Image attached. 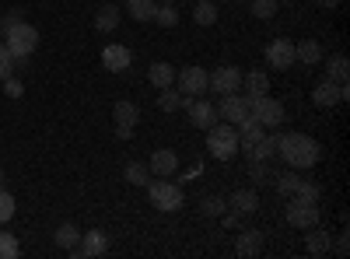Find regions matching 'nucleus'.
I'll return each mask as SVG.
<instances>
[{
  "mask_svg": "<svg viewBox=\"0 0 350 259\" xmlns=\"http://www.w3.org/2000/svg\"><path fill=\"white\" fill-rule=\"evenodd\" d=\"M277 154L291 165V168H312L323 154L319 140L308 137V133H280L277 137Z\"/></svg>",
  "mask_w": 350,
  "mask_h": 259,
  "instance_id": "f257e3e1",
  "label": "nucleus"
},
{
  "mask_svg": "<svg viewBox=\"0 0 350 259\" xmlns=\"http://www.w3.org/2000/svg\"><path fill=\"white\" fill-rule=\"evenodd\" d=\"M0 39H4V46H8V53L14 56V60H25V56H32L36 46H39V28L28 25V21L21 18V21H18L14 28H8Z\"/></svg>",
  "mask_w": 350,
  "mask_h": 259,
  "instance_id": "f03ea898",
  "label": "nucleus"
},
{
  "mask_svg": "<svg viewBox=\"0 0 350 259\" xmlns=\"http://www.w3.org/2000/svg\"><path fill=\"white\" fill-rule=\"evenodd\" d=\"M207 151L217 158V161H231L242 148H239V130L231 123H214L207 130Z\"/></svg>",
  "mask_w": 350,
  "mask_h": 259,
  "instance_id": "7ed1b4c3",
  "label": "nucleus"
},
{
  "mask_svg": "<svg viewBox=\"0 0 350 259\" xmlns=\"http://www.w3.org/2000/svg\"><path fill=\"white\" fill-rule=\"evenodd\" d=\"M245 109H249V116L256 120V123H262V126H280L284 123V105L277 102V98H270V95H256V98H249L245 95Z\"/></svg>",
  "mask_w": 350,
  "mask_h": 259,
  "instance_id": "20e7f679",
  "label": "nucleus"
},
{
  "mask_svg": "<svg viewBox=\"0 0 350 259\" xmlns=\"http://www.w3.org/2000/svg\"><path fill=\"white\" fill-rule=\"evenodd\" d=\"M148 200H151L158 210H179V207H183V186L154 176V179L148 182Z\"/></svg>",
  "mask_w": 350,
  "mask_h": 259,
  "instance_id": "39448f33",
  "label": "nucleus"
},
{
  "mask_svg": "<svg viewBox=\"0 0 350 259\" xmlns=\"http://www.w3.org/2000/svg\"><path fill=\"white\" fill-rule=\"evenodd\" d=\"M207 88L217 92V95H235V92H242V70L231 67V64L217 67L214 74H207Z\"/></svg>",
  "mask_w": 350,
  "mask_h": 259,
  "instance_id": "423d86ee",
  "label": "nucleus"
},
{
  "mask_svg": "<svg viewBox=\"0 0 350 259\" xmlns=\"http://www.w3.org/2000/svg\"><path fill=\"white\" fill-rule=\"evenodd\" d=\"M183 109H189V120H193V126H200V130H211V126L217 123V105L207 102V98H189V95H183Z\"/></svg>",
  "mask_w": 350,
  "mask_h": 259,
  "instance_id": "0eeeda50",
  "label": "nucleus"
},
{
  "mask_svg": "<svg viewBox=\"0 0 350 259\" xmlns=\"http://www.w3.org/2000/svg\"><path fill=\"white\" fill-rule=\"evenodd\" d=\"M267 64L273 70H291L298 64V56H295V42H287V39H273L267 46Z\"/></svg>",
  "mask_w": 350,
  "mask_h": 259,
  "instance_id": "6e6552de",
  "label": "nucleus"
},
{
  "mask_svg": "<svg viewBox=\"0 0 350 259\" xmlns=\"http://www.w3.org/2000/svg\"><path fill=\"white\" fill-rule=\"evenodd\" d=\"M109 249V235L105 232H84L77 238V245L70 249V256H81V259H95V256H105Z\"/></svg>",
  "mask_w": 350,
  "mask_h": 259,
  "instance_id": "1a4fd4ad",
  "label": "nucleus"
},
{
  "mask_svg": "<svg viewBox=\"0 0 350 259\" xmlns=\"http://www.w3.org/2000/svg\"><path fill=\"white\" fill-rule=\"evenodd\" d=\"M183 95H203L207 92V70L203 67H183V74H175Z\"/></svg>",
  "mask_w": 350,
  "mask_h": 259,
  "instance_id": "9d476101",
  "label": "nucleus"
},
{
  "mask_svg": "<svg viewBox=\"0 0 350 259\" xmlns=\"http://www.w3.org/2000/svg\"><path fill=\"white\" fill-rule=\"evenodd\" d=\"M102 64H105V70H112V74H123V70H130V64H133V53H130L126 46H120V42H112V46L102 49Z\"/></svg>",
  "mask_w": 350,
  "mask_h": 259,
  "instance_id": "9b49d317",
  "label": "nucleus"
},
{
  "mask_svg": "<svg viewBox=\"0 0 350 259\" xmlns=\"http://www.w3.org/2000/svg\"><path fill=\"white\" fill-rule=\"evenodd\" d=\"M217 112H221V120L224 123H231V126H239L245 116H249V109H245V95H224L221 98V105H217Z\"/></svg>",
  "mask_w": 350,
  "mask_h": 259,
  "instance_id": "f8f14e48",
  "label": "nucleus"
},
{
  "mask_svg": "<svg viewBox=\"0 0 350 259\" xmlns=\"http://www.w3.org/2000/svg\"><path fill=\"white\" fill-rule=\"evenodd\" d=\"M319 217H323V214H319L315 204H298V200H295V204L287 207V224H295V228H315Z\"/></svg>",
  "mask_w": 350,
  "mask_h": 259,
  "instance_id": "ddd939ff",
  "label": "nucleus"
},
{
  "mask_svg": "<svg viewBox=\"0 0 350 259\" xmlns=\"http://www.w3.org/2000/svg\"><path fill=\"white\" fill-rule=\"evenodd\" d=\"M343 98H347V84H333V81H323V84L312 92V102H315L319 109H329V105H336V102H343Z\"/></svg>",
  "mask_w": 350,
  "mask_h": 259,
  "instance_id": "4468645a",
  "label": "nucleus"
},
{
  "mask_svg": "<svg viewBox=\"0 0 350 259\" xmlns=\"http://www.w3.org/2000/svg\"><path fill=\"white\" fill-rule=\"evenodd\" d=\"M148 168H151V176L168 179V176H175V168H179V158H175V151H168V148H158V151L151 154Z\"/></svg>",
  "mask_w": 350,
  "mask_h": 259,
  "instance_id": "2eb2a0df",
  "label": "nucleus"
},
{
  "mask_svg": "<svg viewBox=\"0 0 350 259\" xmlns=\"http://www.w3.org/2000/svg\"><path fill=\"white\" fill-rule=\"evenodd\" d=\"M242 88H245L249 98L270 95V77H267V70H249V74H242Z\"/></svg>",
  "mask_w": 350,
  "mask_h": 259,
  "instance_id": "dca6fc26",
  "label": "nucleus"
},
{
  "mask_svg": "<svg viewBox=\"0 0 350 259\" xmlns=\"http://www.w3.org/2000/svg\"><path fill=\"white\" fill-rule=\"evenodd\" d=\"M148 81L154 84L158 92H161V88H172V84H175V67L165 64V60H154V64L148 67Z\"/></svg>",
  "mask_w": 350,
  "mask_h": 259,
  "instance_id": "f3484780",
  "label": "nucleus"
},
{
  "mask_svg": "<svg viewBox=\"0 0 350 259\" xmlns=\"http://www.w3.org/2000/svg\"><path fill=\"white\" fill-rule=\"evenodd\" d=\"M235 252H239V256H259V252H262V232H256V228H245V232L239 235V242H235Z\"/></svg>",
  "mask_w": 350,
  "mask_h": 259,
  "instance_id": "a211bd4d",
  "label": "nucleus"
},
{
  "mask_svg": "<svg viewBox=\"0 0 350 259\" xmlns=\"http://www.w3.org/2000/svg\"><path fill=\"white\" fill-rule=\"evenodd\" d=\"M295 56L301 64H308V67H315L319 60H323V46H319L315 39H301L298 46H295Z\"/></svg>",
  "mask_w": 350,
  "mask_h": 259,
  "instance_id": "6ab92c4d",
  "label": "nucleus"
},
{
  "mask_svg": "<svg viewBox=\"0 0 350 259\" xmlns=\"http://www.w3.org/2000/svg\"><path fill=\"white\" fill-rule=\"evenodd\" d=\"M231 207H235V214H256V210H259L256 189H239L235 196H231Z\"/></svg>",
  "mask_w": 350,
  "mask_h": 259,
  "instance_id": "aec40b11",
  "label": "nucleus"
},
{
  "mask_svg": "<svg viewBox=\"0 0 350 259\" xmlns=\"http://www.w3.org/2000/svg\"><path fill=\"white\" fill-rule=\"evenodd\" d=\"M126 11H130L133 21H154L158 0H126Z\"/></svg>",
  "mask_w": 350,
  "mask_h": 259,
  "instance_id": "412c9836",
  "label": "nucleus"
},
{
  "mask_svg": "<svg viewBox=\"0 0 350 259\" xmlns=\"http://www.w3.org/2000/svg\"><path fill=\"white\" fill-rule=\"evenodd\" d=\"M273 154H277V137H273V133H267V137H262L252 151H245V158H249V161H270Z\"/></svg>",
  "mask_w": 350,
  "mask_h": 259,
  "instance_id": "4be33fe9",
  "label": "nucleus"
},
{
  "mask_svg": "<svg viewBox=\"0 0 350 259\" xmlns=\"http://www.w3.org/2000/svg\"><path fill=\"white\" fill-rule=\"evenodd\" d=\"M112 120L120 123V126H137V120H140V109H137L133 102H116V109H112Z\"/></svg>",
  "mask_w": 350,
  "mask_h": 259,
  "instance_id": "5701e85b",
  "label": "nucleus"
},
{
  "mask_svg": "<svg viewBox=\"0 0 350 259\" xmlns=\"http://www.w3.org/2000/svg\"><path fill=\"white\" fill-rule=\"evenodd\" d=\"M326 81H333V84H347V56H343V53L329 56V67H326Z\"/></svg>",
  "mask_w": 350,
  "mask_h": 259,
  "instance_id": "b1692460",
  "label": "nucleus"
},
{
  "mask_svg": "<svg viewBox=\"0 0 350 259\" xmlns=\"http://www.w3.org/2000/svg\"><path fill=\"white\" fill-rule=\"evenodd\" d=\"M120 25V8H112V4H105L98 14H95V28L98 32H112V28Z\"/></svg>",
  "mask_w": 350,
  "mask_h": 259,
  "instance_id": "393cba45",
  "label": "nucleus"
},
{
  "mask_svg": "<svg viewBox=\"0 0 350 259\" xmlns=\"http://www.w3.org/2000/svg\"><path fill=\"white\" fill-rule=\"evenodd\" d=\"M77 238H81L77 224H70V221H67V224H60V228H56V245H60V249H67V252H70V249L77 245Z\"/></svg>",
  "mask_w": 350,
  "mask_h": 259,
  "instance_id": "a878e982",
  "label": "nucleus"
},
{
  "mask_svg": "<svg viewBox=\"0 0 350 259\" xmlns=\"http://www.w3.org/2000/svg\"><path fill=\"white\" fill-rule=\"evenodd\" d=\"M126 182H133V186H148V182H151V168H148V165H140V161H130V165H126Z\"/></svg>",
  "mask_w": 350,
  "mask_h": 259,
  "instance_id": "bb28decb",
  "label": "nucleus"
},
{
  "mask_svg": "<svg viewBox=\"0 0 350 259\" xmlns=\"http://www.w3.org/2000/svg\"><path fill=\"white\" fill-rule=\"evenodd\" d=\"M291 196H295L298 204H319V196H323V193H319V186H315V182H305V179H301Z\"/></svg>",
  "mask_w": 350,
  "mask_h": 259,
  "instance_id": "cd10ccee",
  "label": "nucleus"
},
{
  "mask_svg": "<svg viewBox=\"0 0 350 259\" xmlns=\"http://www.w3.org/2000/svg\"><path fill=\"white\" fill-rule=\"evenodd\" d=\"M333 249V238L326 232H312L308 235V256H326Z\"/></svg>",
  "mask_w": 350,
  "mask_h": 259,
  "instance_id": "c85d7f7f",
  "label": "nucleus"
},
{
  "mask_svg": "<svg viewBox=\"0 0 350 259\" xmlns=\"http://www.w3.org/2000/svg\"><path fill=\"white\" fill-rule=\"evenodd\" d=\"M158 105H161V112H179V109H183V92H175V88H161Z\"/></svg>",
  "mask_w": 350,
  "mask_h": 259,
  "instance_id": "c756f323",
  "label": "nucleus"
},
{
  "mask_svg": "<svg viewBox=\"0 0 350 259\" xmlns=\"http://www.w3.org/2000/svg\"><path fill=\"white\" fill-rule=\"evenodd\" d=\"M193 21L196 25H214L217 21V8L211 4V0H200V4L193 8Z\"/></svg>",
  "mask_w": 350,
  "mask_h": 259,
  "instance_id": "7c9ffc66",
  "label": "nucleus"
},
{
  "mask_svg": "<svg viewBox=\"0 0 350 259\" xmlns=\"http://www.w3.org/2000/svg\"><path fill=\"white\" fill-rule=\"evenodd\" d=\"M21 256V245L11 232H0V259H18Z\"/></svg>",
  "mask_w": 350,
  "mask_h": 259,
  "instance_id": "2f4dec72",
  "label": "nucleus"
},
{
  "mask_svg": "<svg viewBox=\"0 0 350 259\" xmlns=\"http://www.w3.org/2000/svg\"><path fill=\"white\" fill-rule=\"evenodd\" d=\"M273 179H277V193L280 196H291V193H295V186L301 182L298 172H280V176H273Z\"/></svg>",
  "mask_w": 350,
  "mask_h": 259,
  "instance_id": "473e14b6",
  "label": "nucleus"
},
{
  "mask_svg": "<svg viewBox=\"0 0 350 259\" xmlns=\"http://www.w3.org/2000/svg\"><path fill=\"white\" fill-rule=\"evenodd\" d=\"M154 21H158L161 28H175V25H179V11H175L172 4H158V11H154Z\"/></svg>",
  "mask_w": 350,
  "mask_h": 259,
  "instance_id": "72a5a7b5",
  "label": "nucleus"
},
{
  "mask_svg": "<svg viewBox=\"0 0 350 259\" xmlns=\"http://www.w3.org/2000/svg\"><path fill=\"white\" fill-rule=\"evenodd\" d=\"M277 4H280V0H252V14L267 21V18L277 14Z\"/></svg>",
  "mask_w": 350,
  "mask_h": 259,
  "instance_id": "f704fd0d",
  "label": "nucleus"
},
{
  "mask_svg": "<svg viewBox=\"0 0 350 259\" xmlns=\"http://www.w3.org/2000/svg\"><path fill=\"white\" fill-rule=\"evenodd\" d=\"M224 207H228V204H224L221 196H207V200L200 204V210L207 214V217H221V214H224Z\"/></svg>",
  "mask_w": 350,
  "mask_h": 259,
  "instance_id": "c9c22d12",
  "label": "nucleus"
},
{
  "mask_svg": "<svg viewBox=\"0 0 350 259\" xmlns=\"http://www.w3.org/2000/svg\"><path fill=\"white\" fill-rule=\"evenodd\" d=\"M11 217H14V196H11L4 186H0V224L11 221Z\"/></svg>",
  "mask_w": 350,
  "mask_h": 259,
  "instance_id": "e433bc0d",
  "label": "nucleus"
},
{
  "mask_svg": "<svg viewBox=\"0 0 350 259\" xmlns=\"http://www.w3.org/2000/svg\"><path fill=\"white\" fill-rule=\"evenodd\" d=\"M11 74H14V56L8 53V46H4V42H0V81L11 77Z\"/></svg>",
  "mask_w": 350,
  "mask_h": 259,
  "instance_id": "4c0bfd02",
  "label": "nucleus"
},
{
  "mask_svg": "<svg viewBox=\"0 0 350 259\" xmlns=\"http://www.w3.org/2000/svg\"><path fill=\"white\" fill-rule=\"evenodd\" d=\"M4 95H8V98H21V95H25V84H21L14 74L4 77Z\"/></svg>",
  "mask_w": 350,
  "mask_h": 259,
  "instance_id": "58836bf2",
  "label": "nucleus"
},
{
  "mask_svg": "<svg viewBox=\"0 0 350 259\" xmlns=\"http://www.w3.org/2000/svg\"><path fill=\"white\" fill-rule=\"evenodd\" d=\"M18 21H21V11H18V8H14V11H8L4 18H0V36H4V32H8V28H14Z\"/></svg>",
  "mask_w": 350,
  "mask_h": 259,
  "instance_id": "ea45409f",
  "label": "nucleus"
},
{
  "mask_svg": "<svg viewBox=\"0 0 350 259\" xmlns=\"http://www.w3.org/2000/svg\"><path fill=\"white\" fill-rule=\"evenodd\" d=\"M252 179H256V182H270L267 165H262V161H252Z\"/></svg>",
  "mask_w": 350,
  "mask_h": 259,
  "instance_id": "a19ab883",
  "label": "nucleus"
},
{
  "mask_svg": "<svg viewBox=\"0 0 350 259\" xmlns=\"http://www.w3.org/2000/svg\"><path fill=\"white\" fill-rule=\"evenodd\" d=\"M350 252V238H347V232L340 235V242H336V256H347Z\"/></svg>",
  "mask_w": 350,
  "mask_h": 259,
  "instance_id": "79ce46f5",
  "label": "nucleus"
},
{
  "mask_svg": "<svg viewBox=\"0 0 350 259\" xmlns=\"http://www.w3.org/2000/svg\"><path fill=\"white\" fill-rule=\"evenodd\" d=\"M315 4H319V8H329V11H333V8H340V0H315Z\"/></svg>",
  "mask_w": 350,
  "mask_h": 259,
  "instance_id": "37998d69",
  "label": "nucleus"
},
{
  "mask_svg": "<svg viewBox=\"0 0 350 259\" xmlns=\"http://www.w3.org/2000/svg\"><path fill=\"white\" fill-rule=\"evenodd\" d=\"M0 186H4V172H0Z\"/></svg>",
  "mask_w": 350,
  "mask_h": 259,
  "instance_id": "c03bdc74",
  "label": "nucleus"
},
{
  "mask_svg": "<svg viewBox=\"0 0 350 259\" xmlns=\"http://www.w3.org/2000/svg\"><path fill=\"white\" fill-rule=\"evenodd\" d=\"M161 4H175V0H161Z\"/></svg>",
  "mask_w": 350,
  "mask_h": 259,
  "instance_id": "a18cd8bd",
  "label": "nucleus"
}]
</instances>
